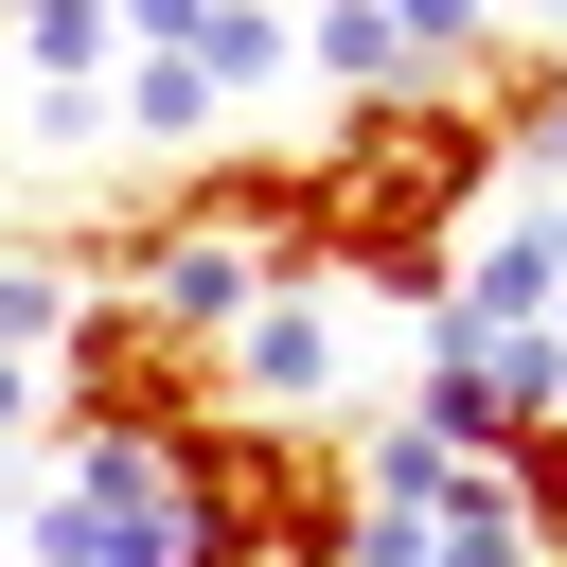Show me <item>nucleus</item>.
Listing matches in <instances>:
<instances>
[{
    "instance_id": "1",
    "label": "nucleus",
    "mask_w": 567,
    "mask_h": 567,
    "mask_svg": "<svg viewBox=\"0 0 567 567\" xmlns=\"http://www.w3.org/2000/svg\"><path fill=\"white\" fill-rule=\"evenodd\" d=\"M337 549H354V461L319 425L213 408L177 443V567H337Z\"/></svg>"
},
{
    "instance_id": "2",
    "label": "nucleus",
    "mask_w": 567,
    "mask_h": 567,
    "mask_svg": "<svg viewBox=\"0 0 567 567\" xmlns=\"http://www.w3.org/2000/svg\"><path fill=\"white\" fill-rule=\"evenodd\" d=\"M35 390H53V443H124V461H177V443L230 408V390H213V354H195V337H159L124 284H89V301H71V337H53V372H35Z\"/></svg>"
},
{
    "instance_id": "3",
    "label": "nucleus",
    "mask_w": 567,
    "mask_h": 567,
    "mask_svg": "<svg viewBox=\"0 0 567 567\" xmlns=\"http://www.w3.org/2000/svg\"><path fill=\"white\" fill-rule=\"evenodd\" d=\"M337 567H549V549H532V514H514L496 461H443V443L372 425L354 443V549Z\"/></svg>"
},
{
    "instance_id": "4",
    "label": "nucleus",
    "mask_w": 567,
    "mask_h": 567,
    "mask_svg": "<svg viewBox=\"0 0 567 567\" xmlns=\"http://www.w3.org/2000/svg\"><path fill=\"white\" fill-rule=\"evenodd\" d=\"M18 549H35V567H177V461L53 443L35 496H18Z\"/></svg>"
},
{
    "instance_id": "5",
    "label": "nucleus",
    "mask_w": 567,
    "mask_h": 567,
    "mask_svg": "<svg viewBox=\"0 0 567 567\" xmlns=\"http://www.w3.org/2000/svg\"><path fill=\"white\" fill-rule=\"evenodd\" d=\"M124 301H142L159 337L230 354V337L284 301V248H266V230H230V213H177V195H159V213H142V248H124Z\"/></svg>"
},
{
    "instance_id": "6",
    "label": "nucleus",
    "mask_w": 567,
    "mask_h": 567,
    "mask_svg": "<svg viewBox=\"0 0 567 567\" xmlns=\"http://www.w3.org/2000/svg\"><path fill=\"white\" fill-rule=\"evenodd\" d=\"M337 372H354V354H337V301H319V284H284V301L213 354V390H230L248 425H319V408H337Z\"/></svg>"
},
{
    "instance_id": "7",
    "label": "nucleus",
    "mask_w": 567,
    "mask_h": 567,
    "mask_svg": "<svg viewBox=\"0 0 567 567\" xmlns=\"http://www.w3.org/2000/svg\"><path fill=\"white\" fill-rule=\"evenodd\" d=\"M301 71H319V89H354V106L425 89V71H408V18H390V0H301Z\"/></svg>"
},
{
    "instance_id": "8",
    "label": "nucleus",
    "mask_w": 567,
    "mask_h": 567,
    "mask_svg": "<svg viewBox=\"0 0 567 567\" xmlns=\"http://www.w3.org/2000/svg\"><path fill=\"white\" fill-rule=\"evenodd\" d=\"M106 124H124V142H213L230 89H213L195 53H124V71H106Z\"/></svg>"
},
{
    "instance_id": "9",
    "label": "nucleus",
    "mask_w": 567,
    "mask_h": 567,
    "mask_svg": "<svg viewBox=\"0 0 567 567\" xmlns=\"http://www.w3.org/2000/svg\"><path fill=\"white\" fill-rule=\"evenodd\" d=\"M18 53H35V106H89L124 71V18L106 0H18Z\"/></svg>"
},
{
    "instance_id": "10",
    "label": "nucleus",
    "mask_w": 567,
    "mask_h": 567,
    "mask_svg": "<svg viewBox=\"0 0 567 567\" xmlns=\"http://www.w3.org/2000/svg\"><path fill=\"white\" fill-rule=\"evenodd\" d=\"M195 71H213V89L248 106V89H284V71H301V18H284V0H213V35H195Z\"/></svg>"
},
{
    "instance_id": "11",
    "label": "nucleus",
    "mask_w": 567,
    "mask_h": 567,
    "mask_svg": "<svg viewBox=\"0 0 567 567\" xmlns=\"http://www.w3.org/2000/svg\"><path fill=\"white\" fill-rule=\"evenodd\" d=\"M71 301H89V284H71L53 248H0V354H18V372H53V337H71Z\"/></svg>"
},
{
    "instance_id": "12",
    "label": "nucleus",
    "mask_w": 567,
    "mask_h": 567,
    "mask_svg": "<svg viewBox=\"0 0 567 567\" xmlns=\"http://www.w3.org/2000/svg\"><path fill=\"white\" fill-rule=\"evenodd\" d=\"M106 18H124V53H195L213 35V0H106Z\"/></svg>"
},
{
    "instance_id": "13",
    "label": "nucleus",
    "mask_w": 567,
    "mask_h": 567,
    "mask_svg": "<svg viewBox=\"0 0 567 567\" xmlns=\"http://www.w3.org/2000/svg\"><path fill=\"white\" fill-rule=\"evenodd\" d=\"M532 53H567V0H532Z\"/></svg>"
}]
</instances>
